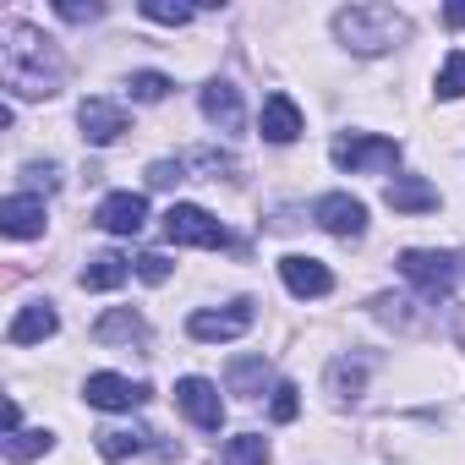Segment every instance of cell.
<instances>
[{
	"label": "cell",
	"mask_w": 465,
	"mask_h": 465,
	"mask_svg": "<svg viewBox=\"0 0 465 465\" xmlns=\"http://www.w3.org/2000/svg\"><path fill=\"white\" fill-rule=\"evenodd\" d=\"M0 77H6L12 99H50L66 83V61L55 39H45L34 23H6L0 28Z\"/></svg>",
	"instance_id": "obj_1"
},
{
	"label": "cell",
	"mask_w": 465,
	"mask_h": 465,
	"mask_svg": "<svg viewBox=\"0 0 465 465\" xmlns=\"http://www.w3.org/2000/svg\"><path fill=\"white\" fill-rule=\"evenodd\" d=\"M334 39L351 55H383L411 39V23L394 6H345V12H334Z\"/></svg>",
	"instance_id": "obj_2"
},
{
	"label": "cell",
	"mask_w": 465,
	"mask_h": 465,
	"mask_svg": "<svg viewBox=\"0 0 465 465\" xmlns=\"http://www.w3.org/2000/svg\"><path fill=\"white\" fill-rule=\"evenodd\" d=\"M329 159L351 175H383L400 164V143L394 137H378V132H345L329 143Z\"/></svg>",
	"instance_id": "obj_3"
},
{
	"label": "cell",
	"mask_w": 465,
	"mask_h": 465,
	"mask_svg": "<svg viewBox=\"0 0 465 465\" xmlns=\"http://www.w3.org/2000/svg\"><path fill=\"white\" fill-rule=\"evenodd\" d=\"M400 274H405V280H411L421 296L443 302V296L454 291L460 258H449V252H427V247H411V252H400Z\"/></svg>",
	"instance_id": "obj_4"
},
{
	"label": "cell",
	"mask_w": 465,
	"mask_h": 465,
	"mask_svg": "<svg viewBox=\"0 0 465 465\" xmlns=\"http://www.w3.org/2000/svg\"><path fill=\"white\" fill-rule=\"evenodd\" d=\"M252 329V302H230V307H203L186 318V334L203 340V345H224V340H242Z\"/></svg>",
	"instance_id": "obj_5"
},
{
	"label": "cell",
	"mask_w": 465,
	"mask_h": 465,
	"mask_svg": "<svg viewBox=\"0 0 465 465\" xmlns=\"http://www.w3.org/2000/svg\"><path fill=\"white\" fill-rule=\"evenodd\" d=\"M164 236H170L175 247H224V224H219L208 208H197V203H170Z\"/></svg>",
	"instance_id": "obj_6"
},
{
	"label": "cell",
	"mask_w": 465,
	"mask_h": 465,
	"mask_svg": "<svg viewBox=\"0 0 465 465\" xmlns=\"http://www.w3.org/2000/svg\"><path fill=\"white\" fill-rule=\"evenodd\" d=\"M175 405L203 432H219L224 427V400H219V383H208V378H181L175 383Z\"/></svg>",
	"instance_id": "obj_7"
},
{
	"label": "cell",
	"mask_w": 465,
	"mask_h": 465,
	"mask_svg": "<svg viewBox=\"0 0 465 465\" xmlns=\"http://www.w3.org/2000/svg\"><path fill=\"white\" fill-rule=\"evenodd\" d=\"M312 219L329 230V236L356 242L361 230H367V203H361V197H351V192H323V197H318V208H312Z\"/></svg>",
	"instance_id": "obj_8"
},
{
	"label": "cell",
	"mask_w": 465,
	"mask_h": 465,
	"mask_svg": "<svg viewBox=\"0 0 465 465\" xmlns=\"http://www.w3.org/2000/svg\"><path fill=\"white\" fill-rule=\"evenodd\" d=\"M83 394H88L94 411H137V405L148 400V383H137V378H126V372H94V378L83 383Z\"/></svg>",
	"instance_id": "obj_9"
},
{
	"label": "cell",
	"mask_w": 465,
	"mask_h": 465,
	"mask_svg": "<svg viewBox=\"0 0 465 465\" xmlns=\"http://www.w3.org/2000/svg\"><path fill=\"white\" fill-rule=\"evenodd\" d=\"M45 197L39 192H12L6 203H0V236H12V242H34L45 236Z\"/></svg>",
	"instance_id": "obj_10"
},
{
	"label": "cell",
	"mask_w": 465,
	"mask_h": 465,
	"mask_svg": "<svg viewBox=\"0 0 465 465\" xmlns=\"http://www.w3.org/2000/svg\"><path fill=\"white\" fill-rule=\"evenodd\" d=\"M197 104H203V121L219 126V132H242V121H247V110H242V88H236V83H224V77L203 83Z\"/></svg>",
	"instance_id": "obj_11"
},
{
	"label": "cell",
	"mask_w": 465,
	"mask_h": 465,
	"mask_svg": "<svg viewBox=\"0 0 465 465\" xmlns=\"http://www.w3.org/2000/svg\"><path fill=\"white\" fill-rule=\"evenodd\" d=\"M94 219H99V230H110V236H137L148 224V197L143 192H110Z\"/></svg>",
	"instance_id": "obj_12"
},
{
	"label": "cell",
	"mask_w": 465,
	"mask_h": 465,
	"mask_svg": "<svg viewBox=\"0 0 465 465\" xmlns=\"http://www.w3.org/2000/svg\"><path fill=\"white\" fill-rule=\"evenodd\" d=\"M77 126H83V137L94 143V148H110L132 121H126V110L115 104V99H83V110H77Z\"/></svg>",
	"instance_id": "obj_13"
},
{
	"label": "cell",
	"mask_w": 465,
	"mask_h": 465,
	"mask_svg": "<svg viewBox=\"0 0 465 465\" xmlns=\"http://www.w3.org/2000/svg\"><path fill=\"white\" fill-rule=\"evenodd\" d=\"M280 280H285V291H291V296H302V302H318V296H329V291H334V274H329L318 258H302V252L280 258Z\"/></svg>",
	"instance_id": "obj_14"
},
{
	"label": "cell",
	"mask_w": 465,
	"mask_h": 465,
	"mask_svg": "<svg viewBox=\"0 0 465 465\" xmlns=\"http://www.w3.org/2000/svg\"><path fill=\"white\" fill-rule=\"evenodd\" d=\"M258 126H263L269 143H296V137H302V110H296V99H291V94H269Z\"/></svg>",
	"instance_id": "obj_15"
},
{
	"label": "cell",
	"mask_w": 465,
	"mask_h": 465,
	"mask_svg": "<svg viewBox=\"0 0 465 465\" xmlns=\"http://www.w3.org/2000/svg\"><path fill=\"white\" fill-rule=\"evenodd\" d=\"M383 203H389L394 213H432V208H438V186H427L421 175H394V181L383 186Z\"/></svg>",
	"instance_id": "obj_16"
},
{
	"label": "cell",
	"mask_w": 465,
	"mask_h": 465,
	"mask_svg": "<svg viewBox=\"0 0 465 465\" xmlns=\"http://www.w3.org/2000/svg\"><path fill=\"white\" fill-rule=\"evenodd\" d=\"M55 329H61V312H55L50 302H28V307L12 318L6 340H12V345H39V340H50Z\"/></svg>",
	"instance_id": "obj_17"
},
{
	"label": "cell",
	"mask_w": 465,
	"mask_h": 465,
	"mask_svg": "<svg viewBox=\"0 0 465 465\" xmlns=\"http://www.w3.org/2000/svg\"><path fill=\"white\" fill-rule=\"evenodd\" d=\"M153 449V432L148 427H104L99 432V454L110 460V465H126V460H137V454H148Z\"/></svg>",
	"instance_id": "obj_18"
},
{
	"label": "cell",
	"mask_w": 465,
	"mask_h": 465,
	"mask_svg": "<svg viewBox=\"0 0 465 465\" xmlns=\"http://www.w3.org/2000/svg\"><path fill=\"white\" fill-rule=\"evenodd\" d=\"M132 269H137L132 258H121V252H99V258H88V269H83V291H115V285H126Z\"/></svg>",
	"instance_id": "obj_19"
},
{
	"label": "cell",
	"mask_w": 465,
	"mask_h": 465,
	"mask_svg": "<svg viewBox=\"0 0 465 465\" xmlns=\"http://www.w3.org/2000/svg\"><path fill=\"white\" fill-rule=\"evenodd\" d=\"M0 449H6L12 465H28V460H39V454L55 449V432L50 427H23V432H6V443H0Z\"/></svg>",
	"instance_id": "obj_20"
},
{
	"label": "cell",
	"mask_w": 465,
	"mask_h": 465,
	"mask_svg": "<svg viewBox=\"0 0 465 465\" xmlns=\"http://www.w3.org/2000/svg\"><path fill=\"white\" fill-rule=\"evenodd\" d=\"M94 334H99L104 345H110V340H143V334H148V323H143L132 307H115V312H104V318H99V329H94Z\"/></svg>",
	"instance_id": "obj_21"
},
{
	"label": "cell",
	"mask_w": 465,
	"mask_h": 465,
	"mask_svg": "<svg viewBox=\"0 0 465 465\" xmlns=\"http://www.w3.org/2000/svg\"><path fill=\"white\" fill-rule=\"evenodd\" d=\"M224 465H269V438H258V432L224 438Z\"/></svg>",
	"instance_id": "obj_22"
},
{
	"label": "cell",
	"mask_w": 465,
	"mask_h": 465,
	"mask_svg": "<svg viewBox=\"0 0 465 465\" xmlns=\"http://www.w3.org/2000/svg\"><path fill=\"white\" fill-rule=\"evenodd\" d=\"M361 383H367L361 361H345V356H340V361L329 367V394H334L340 405H345V400H356V394H361Z\"/></svg>",
	"instance_id": "obj_23"
},
{
	"label": "cell",
	"mask_w": 465,
	"mask_h": 465,
	"mask_svg": "<svg viewBox=\"0 0 465 465\" xmlns=\"http://www.w3.org/2000/svg\"><path fill=\"white\" fill-rule=\"evenodd\" d=\"M432 94L438 99H465V50H449V61L432 77Z\"/></svg>",
	"instance_id": "obj_24"
},
{
	"label": "cell",
	"mask_w": 465,
	"mask_h": 465,
	"mask_svg": "<svg viewBox=\"0 0 465 465\" xmlns=\"http://www.w3.org/2000/svg\"><path fill=\"white\" fill-rule=\"evenodd\" d=\"M126 94H132L137 104H159V99L170 94V77H164V72H132V77H126Z\"/></svg>",
	"instance_id": "obj_25"
},
{
	"label": "cell",
	"mask_w": 465,
	"mask_h": 465,
	"mask_svg": "<svg viewBox=\"0 0 465 465\" xmlns=\"http://www.w3.org/2000/svg\"><path fill=\"white\" fill-rule=\"evenodd\" d=\"M263 378H269V367L252 356V361H236V367H230V389H236V394H263Z\"/></svg>",
	"instance_id": "obj_26"
},
{
	"label": "cell",
	"mask_w": 465,
	"mask_h": 465,
	"mask_svg": "<svg viewBox=\"0 0 465 465\" xmlns=\"http://www.w3.org/2000/svg\"><path fill=\"white\" fill-rule=\"evenodd\" d=\"M143 17L148 23H164V28H186L192 23V6H181V0H143Z\"/></svg>",
	"instance_id": "obj_27"
},
{
	"label": "cell",
	"mask_w": 465,
	"mask_h": 465,
	"mask_svg": "<svg viewBox=\"0 0 465 465\" xmlns=\"http://www.w3.org/2000/svg\"><path fill=\"white\" fill-rule=\"evenodd\" d=\"M269 416H274V421H296V416H302V389H296V383H274Z\"/></svg>",
	"instance_id": "obj_28"
},
{
	"label": "cell",
	"mask_w": 465,
	"mask_h": 465,
	"mask_svg": "<svg viewBox=\"0 0 465 465\" xmlns=\"http://www.w3.org/2000/svg\"><path fill=\"white\" fill-rule=\"evenodd\" d=\"M175 181H186V159H153L148 164V186H175Z\"/></svg>",
	"instance_id": "obj_29"
},
{
	"label": "cell",
	"mask_w": 465,
	"mask_h": 465,
	"mask_svg": "<svg viewBox=\"0 0 465 465\" xmlns=\"http://www.w3.org/2000/svg\"><path fill=\"white\" fill-rule=\"evenodd\" d=\"M55 17H66V23H99V17H104V6H99V0H88V6H83V0H61Z\"/></svg>",
	"instance_id": "obj_30"
},
{
	"label": "cell",
	"mask_w": 465,
	"mask_h": 465,
	"mask_svg": "<svg viewBox=\"0 0 465 465\" xmlns=\"http://www.w3.org/2000/svg\"><path fill=\"white\" fill-rule=\"evenodd\" d=\"M137 280L164 285V280H170V258H164V252H143V258H137Z\"/></svg>",
	"instance_id": "obj_31"
},
{
	"label": "cell",
	"mask_w": 465,
	"mask_h": 465,
	"mask_svg": "<svg viewBox=\"0 0 465 465\" xmlns=\"http://www.w3.org/2000/svg\"><path fill=\"white\" fill-rule=\"evenodd\" d=\"M23 181H28V186H45V192H55V164H23Z\"/></svg>",
	"instance_id": "obj_32"
},
{
	"label": "cell",
	"mask_w": 465,
	"mask_h": 465,
	"mask_svg": "<svg viewBox=\"0 0 465 465\" xmlns=\"http://www.w3.org/2000/svg\"><path fill=\"white\" fill-rule=\"evenodd\" d=\"M443 23H449V28H465V0H454V6H443Z\"/></svg>",
	"instance_id": "obj_33"
},
{
	"label": "cell",
	"mask_w": 465,
	"mask_h": 465,
	"mask_svg": "<svg viewBox=\"0 0 465 465\" xmlns=\"http://www.w3.org/2000/svg\"><path fill=\"white\" fill-rule=\"evenodd\" d=\"M460 269H465V258H460Z\"/></svg>",
	"instance_id": "obj_34"
}]
</instances>
